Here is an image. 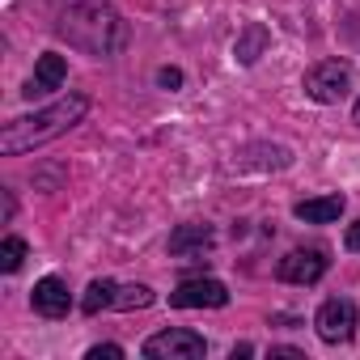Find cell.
Segmentation results:
<instances>
[{"label":"cell","instance_id":"obj_9","mask_svg":"<svg viewBox=\"0 0 360 360\" xmlns=\"http://www.w3.org/2000/svg\"><path fill=\"white\" fill-rule=\"evenodd\" d=\"M30 301H34V309H39L43 318H64V314H68V305H72L68 284H64L60 276H43V280L34 284Z\"/></svg>","mask_w":360,"mask_h":360},{"label":"cell","instance_id":"obj_6","mask_svg":"<svg viewBox=\"0 0 360 360\" xmlns=\"http://www.w3.org/2000/svg\"><path fill=\"white\" fill-rule=\"evenodd\" d=\"M326 267H330L326 250H322V246H305V250H288V255L280 259L276 276H280L284 284H318V280L326 276Z\"/></svg>","mask_w":360,"mask_h":360},{"label":"cell","instance_id":"obj_14","mask_svg":"<svg viewBox=\"0 0 360 360\" xmlns=\"http://www.w3.org/2000/svg\"><path fill=\"white\" fill-rule=\"evenodd\" d=\"M153 305V288L148 284H123L115 292V309H148Z\"/></svg>","mask_w":360,"mask_h":360},{"label":"cell","instance_id":"obj_19","mask_svg":"<svg viewBox=\"0 0 360 360\" xmlns=\"http://www.w3.org/2000/svg\"><path fill=\"white\" fill-rule=\"evenodd\" d=\"M13 208H18V204H13V191H5V225L13 221Z\"/></svg>","mask_w":360,"mask_h":360},{"label":"cell","instance_id":"obj_7","mask_svg":"<svg viewBox=\"0 0 360 360\" xmlns=\"http://www.w3.org/2000/svg\"><path fill=\"white\" fill-rule=\"evenodd\" d=\"M314 326H318V335L326 343H347L356 335V305L347 297H330V301H322Z\"/></svg>","mask_w":360,"mask_h":360},{"label":"cell","instance_id":"obj_15","mask_svg":"<svg viewBox=\"0 0 360 360\" xmlns=\"http://www.w3.org/2000/svg\"><path fill=\"white\" fill-rule=\"evenodd\" d=\"M26 259V242L22 238H5L0 242V271H18Z\"/></svg>","mask_w":360,"mask_h":360},{"label":"cell","instance_id":"obj_1","mask_svg":"<svg viewBox=\"0 0 360 360\" xmlns=\"http://www.w3.org/2000/svg\"><path fill=\"white\" fill-rule=\"evenodd\" d=\"M56 34L68 47L94 56V60H110V56H119L127 47V22L119 18L115 5H102V0H81V5H68L60 13V22H56Z\"/></svg>","mask_w":360,"mask_h":360},{"label":"cell","instance_id":"obj_20","mask_svg":"<svg viewBox=\"0 0 360 360\" xmlns=\"http://www.w3.org/2000/svg\"><path fill=\"white\" fill-rule=\"evenodd\" d=\"M271 356H288V360H301V352H297V347H271Z\"/></svg>","mask_w":360,"mask_h":360},{"label":"cell","instance_id":"obj_16","mask_svg":"<svg viewBox=\"0 0 360 360\" xmlns=\"http://www.w3.org/2000/svg\"><path fill=\"white\" fill-rule=\"evenodd\" d=\"M119 356H123L119 343H98V347H89V360H119Z\"/></svg>","mask_w":360,"mask_h":360},{"label":"cell","instance_id":"obj_8","mask_svg":"<svg viewBox=\"0 0 360 360\" xmlns=\"http://www.w3.org/2000/svg\"><path fill=\"white\" fill-rule=\"evenodd\" d=\"M64 77H68V64H64V56H56V51H47V56H39V64H34V77L26 81V98L34 102V98H47L51 89H60L64 85Z\"/></svg>","mask_w":360,"mask_h":360},{"label":"cell","instance_id":"obj_3","mask_svg":"<svg viewBox=\"0 0 360 360\" xmlns=\"http://www.w3.org/2000/svg\"><path fill=\"white\" fill-rule=\"evenodd\" d=\"M301 89H305V98H314L318 106H335V102H343L347 89H352V64L339 60V56H335V60H318V64L305 72Z\"/></svg>","mask_w":360,"mask_h":360},{"label":"cell","instance_id":"obj_13","mask_svg":"<svg viewBox=\"0 0 360 360\" xmlns=\"http://www.w3.org/2000/svg\"><path fill=\"white\" fill-rule=\"evenodd\" d=\"M115 292H119V284H115V280H94V284H89V292H85V301H81V309H85V314L115 309Z\"/></svg>","mask_w":360,"mask_h":360},{"label":"cell","instance_id":"obj_18","mask_svg":"<svg viewBox=\"0 0 360 360\" xmlns=\"http://www.w3.org/2000/svg\"><path fill=\"white\" fill-rule=\"evenodd\" d=\"M343 242H347V250H360V221L347 225V238H343Z\"/></svg>","mask_w":360,"mask_h":360},{"label":"cell","instance_id":"obj_4","mask_svg":"<svg viewBox=\"0 0 360 360\" xmlns=\"http://www.w3.org/2000/svg\"><path fill=\"white\" fill-rule=\"evenodd\" d=\"M204 352H208L204 335L183 330V326H174V330H157L153 339H144V356H148V360H200Z\"/></svg>","mask_w":360,"mask_h":360},{"label":"cell","instance_id":"obj_17","mask_svg":"<svg viewBox=\"0 0 360 360\" xmlns=\"http://www.w3.org/2000/svg\"><path fill=\"white\" fill-rule=\"evenodd\" d=\"M157 85L161 89H178V85H183V72H178V68H161L157 72Z\"/></svg>","mask_w":360,"mask_h":360},{"label":"cell","instance_id":"obj_11","mask_svg":"<svg viewBox=\"0 0 360 360\" xmlns=\"http://www.w3.org/2000/svg\"><path fill=\"white\" fill-rule=\"evenodd\" d=\"M212 246V225H178L169 233V255L183 259V255H195V250H208Z\"/></svg>","mask_w":360,"mask_h":360},{"label":"cell","instance_id":"obj_5","mask_svg":"<svg viewBox=\"0 0 360 360\" xmlns=\"http://www.w3.org/2000/svg\"><path fill=\"white\" fill-rule=\"evenodd\" d=\"M169 305L174 309H221V305H229V288L221 280L195 276V280H183L169 292Z\"/></svg>","mask_w":360,"mask_h":360},{"label":"cell","instance_id":"obj_2","mask_svg":"<svg viewBox=\"0 0 360 360\" xmlns=\"http://www.w3.org/2000/svg\"><path fill=\"white\" fill-rule=\"evenodd\" d=\"M85 110H89V98L68 94V98H60V102H51V106H43L34 115H22V119L5 123V131H0V153L5 157L34 153L39 144H47V140L64 136L68 127H77L85 119Z\"/></svg>","mask_w":360,"mask_h":360},{"label":"cell","instance_id":"obj_12","mask_svg":"<svg viewBox=\"0 0 360 360\" xmlns=\"http://www.w3.org/2000/svg\"><path fill=\"white\" fill-rule=\"evenodd\" d=\"M263 47H267V26H263V22H250V26L238 34L233 56H238V64H255V60L263 56Z\"/></svg>","mask_w":360,"mask_h":360},{"label":"cell","instance_id":"obj_10","mask_svg":"<svg viewBox=\"0 0 360 360\" xmlns=\"http://www.w3.org/2000/svg\"><path fill=\"white\" fill-rule=\"evenodd\" d=\"M339 212H343V195H318V200H301L292 208V217L305 225H330V221H339Z\"/></svg>","mask_w":360,"mask_h":360},{"label":"cell","instance_id":"obj_21","mask_svg":"<svg viewBox=\"0 0 360 360\" xmlns=\"http://www.w3.org/2000/svg\"><path fill=\"white\" fill-rule=\"evenodd\" d=\"M352 119H356V123H360V98H356V110H352Z\"/></svg>","mask_w":360,"mask_h":360}]
</instances>
